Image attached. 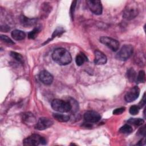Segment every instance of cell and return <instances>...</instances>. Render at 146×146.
Returning <instances> with one entry per match:
<instances>
[{"instance_id":"cell-6","label":"cell","mask_w":146,"mask_h":146,"mask_svg":"<svg viewBox=\"0 0 146 146\" xmlns=\"http://www.w3.org/2000/svg\"><path fill=\"white\" fill-rule=\"evenodd\" d=\"M100 42L106 46L113 51H116L119 48V42L108 36H102L100 38Z\"/></svg>"},{"instance_id":"cell-20","label":"cell","mask_w":146,"mask_h":146,"mask_svg":"<svg viewBox=\"0 0 146 146\" xmlns=\"http://www.w3.org/2000/svg\"><path fill=\"white\" fill-rule=\"evenodd\" d=\"M127 77L129 82H133L135 80H136V73L135 71L132 68H129L127 72Z\"/></svg>"},{"instance_id":"cell-12","label":"cell","mask_w":146,"mask_h":146,"mask_svg":"<svg viewBox=\"0 0 146 146\" xmlns=\"http://www.w3.org/2000/svg\"><path fill=\"white\" fill-rule=\"evenodd\" d=\"M22 120L25 124L29 126L35 125L36 123L34 115L30 112H26L22 113Z\"/></svg>"},{"instance_id":"cell-19","label":"cell","mask_w":146,"mask_h":146,"mask_svg":"<svg viewBox=\"0 0 146 146\" xmlns=\"http://www.w3.org/2000/svg\"><path fill=\"white\" fill-rule=\"evenodd\" d=\"M127 122L130 124L136 126H140L143 124L144 120L141 118H130Z\"/></svg>"},{"instance_id":"cell-29","label":"cell","mask_w":146,"mask_h":146,"mask_svg":"<svg viewBox=\"0 0 146 146\" xmlns=\"http://www.w3.org/2000/svg\"><path fill=\"white\" fill-rule=\"evenodd\" d=\"M76 1H73L72 3V5L71 6V8H70V15L71 17V18L73 19V16H74V13L75 11V8L76 6Z\"/></svg>"},{"instance_id":"cell-1","label":"cell","mask_w":146,"mask_h":146,"mask_svg":"<svg viewBox=\"0 0 146 146\" xmlns=\"http://www.w3.org/2000/svg\"><path fill=\"white\" fill-rule=\"evenodd\" d=\"M52 58L54 61L59 65H67L72 61L70 53L64 48L55 49L52 54Z\"/></svg>"},{"instance_id":"cell-18","label":"cell","mask_w":146,"mask_h":146,"mask_svg":"<svg viewBox=\"0 0 146 146\" xmlns=\"http://www.w3.org/2000/svg\"><path fill=\"white\" fill-rule=\"evenodd\" d=\"M63 33H64V29H63V28H62V27H58V28H56V30L54 31L53 34H52L51 38H50V39H48L47 40H46V42H45L43 43V44H46V43H47L49 42H51V40H52L54 38H55V37L57 36H59L61 35Z\"/></svg>"},{"instance_id":"cell-2","label":"cell","mask_w":146,"mask_h":146,"mask_svg":"<svg viewBox=\"0 0 146 146\" xmlns=\"http://www.w3.org/2000/svg\"><path fill=\"white\" fill-rule=\"evenodd\" d=\"M139 13L137 5L135 2L128 3L124 9L123 17L126 20L129 21L134 19Z\"/></svg>"},{"instance_id":"cell-17","label":"cell","mask_w":146,"mask_h":146,"mask_svg":"<svg viewBox=\"0 0 146 146\" xmlns=\"http://www.w3.org/2000/svg\"><path fill=\"white\" fill-rule=\"evenodd\" d=\"M53 117L55 120H56L57 121H60V122H67L70 119V117L68 115L60 114V113H54Z\"/></svg>"},{"instance_id":"cell-31","label":"cell","mask_w":146,"mask_h":146,"mask_svg":"<svg viewBox=\"0 0 146 146\" xmlns=\"http://www.w3.org/2000/svg\"><path fill=\"white\" fill-rule=\"evenodd\" d=\"M145 104V93H144V95H143V99H141V101L140 102L139 105L138 106L140 108H142Z\"/></svg>"},{"instance_id":"cell-8","label":"cell","mask_w":146,"mask_h":146,"mask_svg":"<svg viewBox=\"0 0 146 146\" xmlns=\"http://www.w3.org/2000/svg\"><path fill=\"white\" fill-rule=\"evenodd\" d=\"M100 114L94 111H88L84 114V119L88 123H97L100 120Z\"/></svg>"},{"instance_id":"cell-28","label":"cell","mask_w":146,"mask_h":146,"mask_svg":"<svg viewBox=\"0 0 146 146\" xmlns=\"http://www.w3.org/2000/svg\"><path fill=\"white\" fill-rule=\"evenodd\" d=\"M125 107H120V108H116L113 111V115H120L125 111Z\"/></svg>"},{"instance_id":"cell-21","label":"cell","mask_w":146,"mask_h":146,"mask_svg":"<svg viewBox=\"0 0 146 146\" xmlns=\"http://www.w3.org/2000/svg\"><path fill=\"white\" fill-rule=\"evenodd\" d=\"M41 29H40V26H38V27H35L32 31H31L29 34H28V38L29 39H35L38 34L40 32Z\"/></svg>"},{"instance_id":"cell-32","label":"cell","mask_w":146,"mask_h":146,"mask_svg":"<svg viewBox=\"0 0 146 146\" xmlns=\"http://www.w3.org/2000/svg\"><path fill=\"white\" fill-rule=\"evenodd\" d=\"M145 144V141H144L143 139H141L140 140L139 143L137 144H136V145H144Z\"/></svg>"},{"instance_id":"cell-14","label":"cell","mask_w":146,"mask_h":146,"mask_svg":"<svg viewBox=\"0 0 146 146\" xmlns=\"http://www.w3.org/2000/svg\"><path fill=\"white\" fill-rule=\"evenodd\" d=\"M11 36L16 40H21L25 39L26 34L23 31L19 30H14L11 32Z\"/></svg>"},{"instance_id":"cell-4","label":"cell","mask_w":146,"mask_h":146,"mask_svg":"<svg viewBox=\"0 0 146 146\" xmlns=\"http://www.w3.org/2000/svg\"><path fill=\"white\" fill-rule=\"evenodd\" d=\"M23 144L27 146H38L39 145H45L46 140L43 137L38 134H33L24 139Z\"/></svg>"},{"instance_id":"cell-10","label":"cell","mask_w":146,"mask_h":146,"mask_svg":"<svg viewBox=\"0 0 146 146\" xmlns=\"http://www.w3.org/2000/svg\"><path fill=\"white\" fill-rule=\"evenodd\" d=\"M139 94L140 88L137 86H134L125 94L124 96L125 100L128 103L133 102L139 97Z\"/></svg>"},{"instance_id":"cell-23","label":"cell","mask_w":146,"mask_h":146,"mask_svg":"<svg viewBox=\"0 0 146 146\" xmlns=\"http://www.w3.org/2000/svg\"><path fill=\"white\" fill-rule=\"evenodd\" d=\"M136 81L137 83H145V74L144 71H140L138 75L136 76Z\"/></svg>"},{"instance_id":"cell-3","label":"cell","mask_w":146,"mask_h":146,"mask_svg":"<svg viewBox=\"0 0 146 146\" xmlns=\"http://www.w3.org/2000/svg\"><path fill=\"white\" fill-rule=\"evenodd\" d=\"M52 108L59 112H68L71 110V106L69 101L55 99L51 102Z\"/></svg>"},{"instance_id":"cell-11","label":"cell","mask_w":146,"mask_h":146,"mask_svg":"<svg viewBox=\"0 0 146 146\" xmlns=\"http://www.w3.org/2000/svg\"><path fill=\"white\" fill-rule=\"evenodd\" d=\"M39 78L42 83L46 85H50L53 81L52 75L46 70H42L39 73Z\"/></svg>"},{"instance_id":"cell-24","label":"cell","mask_w":146,"mask_h":146,"mask_svg":"<svg viewBox=\"0 0 146 146\" xmlns=\"http://www.w3.org/2000/svg\"><path fill=\"white\" fill-rule=\"evenodd\" d=\"M10 55L14 59H15L17 61H18V62L21 63H23V58L22 57V56L16 52H10Z\"/></svg>"},{"instance_id":"cell-30","label":"cell","mask_w":146,"mask_h":146,"mask_svg":"<svg viewBox=\"0 0 146 146\" xmlns=\"http://www.w3.org/2000/svg\"><path fill=\"white\" fill-rule=\"evenodd\" d=\"M138 134L145 136V125H144L143 127H141L138 131Z\"/></svg>"},{"instance_id":"cell-7","label":"cell","mask_w":146,"mask_h":146,"mask_svg":"<svg viewBox=\"0 0 146 146\" xmlns=\"http://www.w3.org/2000/svg\"><path fill=\"white\" fill-rule=\"evenodd\" d=\"M87 5L90 10L96 15H100L102 13V5L100 1L89 0L87 1Z\"/></svg>"},{"instance_id":"cell-13","label":"cell","mask_w":146,"mask_h":146,"mask_svg":"<svg viewBox=\"0 0 146 146\" xmlns=\"http://www.w3.org/2000/svg\"><path fill=\"white\" fill-rule=\"evenodd\" d=\"M95 59L94 63L97 65H102L106 63L107 57L104 54L99 50H95Z\"/></svg>"},{"instance_id":"cell-25","label":"cell","mask_w":146,"mask_h":146,"mask_svg":"<svg viewBox=\"0 0 146 146\" xmlns=\"http://www.w3.org/2000/svg\"><path fill=\"white\" fill-rule=\"evenodd\" d=\"M69 102L70 103V104L71 106V110L72 112H75L77 111L78 110V103L77 102L73 99H71L70 100H68Z\"/></svg>"},{"instance_id":"cell-27","label":"cell","mask_w":146,"mask_h":146,"mask_svg":"<svg viewBox=\"0 0 146 146\" xmlns=\"http://www.w3.org/2000/svg\"><path fill=\"white\" fill-rule=\"evenodd\" d=\"M1 40H2L3 42L7 43L8 44H14V42L10 38H9L7 36L5 35H1L0 36Z\"/></svg>"},{"instance_id":"cell-26","label":"cell","mask_w":146,"mask_h":146,"mask_svg":"<svg viewBox=\"0 0 146 146\" xmlns=\"http://www.w3.org/2000/svg\"><path fill=\"white\" fill-rule=\"evenodd\" d=\"M140 108L138 106H132L130 108H129V113L132 115H135L136 114L138 113L139 111Z\"/></svg>"},{"instance_id":"cell-22","label":"cell","mask_w":146,"mask_h":146,"mask_svg":"<svg viewBox=\"0 0 146 146\" xmlns=\"http://www.w3.org/2000/svg\"><path fill=\"white\" fill-rule=\"evenodd\" d=\"M119 131L121 133L128 134V133H131L133 131V129H132V127L130 125L125 124L120 128Z\"/></svg>"},{"instance_id":"cell-16","label":"cell","mask_w":146,"mask_h":146,"mask_svg":"<svg viewBox=\"0 0 146 146\" xmlns=\"http://www.w3.org/2000/svg\"><path fill=\"white\" fill-rule=\"evenodd\" d=\"M86 61H87V58L86 55L83 52L79 53L76 56L75 62L76 64L79 66H82Z\"/></svg>"},{"instance_id":"cell-9","label":"cell","mask_w":146,"mask_h":146,"mask_svg":"<svg viewBox=\"0 0 146 146\" xmlns=\"http://www.w3.org/2000/svg\"><path fill=\"white\" fill-rule=\"evenodd\" d=\"M52 124L53 121L47 117H40L35 125V128L38 130L42 131L49 128Z\"/></svg>"},{"instance_id":"cell-15","label":"cell","mask_w":146,"mask_h":146,"mask_svg":"<svg viewBox=\"0 0 146 146\" xmlns=\"http://www.w3.org/2000/svg\"><path fill=\"white\" fill-rule=\"evenodd\" d=\"M21 22L23 26H30L35 25L37 22V19L35 18H29L25 16H22L21 18Z\"/></svg>"},{"instance_id":"cell-5","label":"cell","mask_w":146,"mask_h":146,"mask_svg":"<svg viewBox=\"0 0 146 146\" xmlns=\"http://www.w3.org/2000/svg\"><path fill=\"white\" fill-rule=\"evenodd\" d=\"M133 52V48L132 45H124L116 55V58L118 60L124 61L129 59Z\"/></svg>"}]
</instances>
